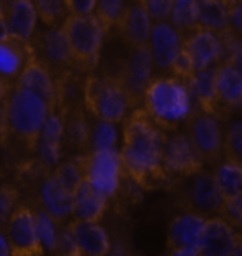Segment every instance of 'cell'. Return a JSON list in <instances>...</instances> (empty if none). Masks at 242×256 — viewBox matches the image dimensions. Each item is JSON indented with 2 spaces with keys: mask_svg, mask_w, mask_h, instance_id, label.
Returning a JSON list of instances; mask_svg holds the SVG:
<instances>
[{
  "mask_svg": "<svg viewBox=\"0 0 242 256\" xmlns=\"http://www.w3.org/2000/svg\"><path fill=\"white\" fill-rule=\"evenodd\" d=\"M224 44V61L234 64L240 71H242V36L228 30L221 34Z\"/></svg>",
  "mask_w": 242,
  "mask_h": 256,
  "instance_id": "obj_38",
  "label": "cell"
},
{
  "mask_svg": "<svg viewBox=\"0 0 242 256\" xmlns=\"http://www.w3.org/2000/svg\"><path fill=\"white\" fill-rule=\"evenodd\" d=\"M118 138H119V132H118L116 124L94 118L90 152L116 149Z\"/></svg>",
  "mask_w": 242,
  "mask_h": 256,
  "instance_id": "obj_32",
  "label": "cell"
},
{
  "mask_svg": "<svg viewBox=\"0 0 242 256\" xmlns=\"http://www.w3.org/2000/svg\"><path fill=\"white\" fill-rule=\"evenodd\" d=\"M228 23L232 33L242 36V2H226Z\"/></svg>",
  "mask_w": 242,
  "mask_h": 256,
  "instance_id": "obj_45",
  "label": "cell"
},
{
  "mask_svg": "<svg viewBox=\"0 0 242 256\" xmlns=\"http://www.w3.org/2000/svg\"><path fill=\"white\" fill-rule=\"evenodd\" d=\"M214 176L226 198L242 192V164L224 160L216 167Z\"/></svg>",
  "mask_w": 242,
  "mask_h": 256,
  "instance_id": "obj_30",
  "label": "cell"
},
{
  "mask_svg": "<svg viewBox=\"0 0 242 256\" xmlns=\"http://www.w3.org/2000/svg\"><path fill=\"white\" fill-rule=\"evenodd\" d=\"M217 90L221 106H242V71L231 62L217 66Z\"/></svg>",
  "mask_w": 242,
  "mask_h": 256,
  "instance_id": "obj_26",
  "label": "cell"
},
{
  "mask_svg": "<svg viewBox=\"0 0 242 256\" xmlns=\"http://www.w3.org/2000/svg\"><path fill=\"white\" fill-rule=\"evenodd\" d=\"M153 24L154 23L142 2H130L119 33L122 34L124 40L130 46V48L148 47Z\"/></svg>",
  "mask_w": 242,
  "mask_h": 256,
  "instance_id": "obj_21",
  "label": "cell"
},
{
  "mask_svg": "<svg viewBox=\"0 0 242 256\" xmlns=\"http://www.w3.org/2000/svg\"><path fill=\"white\" fill-rule=\"evenodd\" d=\"M142 3L153 20V23L170 22L174 2H172V0H142Z\"/></svg>",
  "mask_w": 242,
  "mask_h": 256,
  "instance_id": "obj_42",
  "label": "cell"
},
{
  "mask_svg": "<svg viewBox=\"0 0 242 256\" xmlns=\"http://www.w3.org/2000/svg\"><path fill=\"white\" fill-rule=\"evenodd\" d=\"M0 256H12V246L8 244L6 234L3 231L0 234Z\"/></svg>",
  "mask_w": 242,
  "mask_h": 256,
  "instance_id": "obj_46",
  "label": "cell"
},
{
  "mask_svg": "<svg viewBox=\"0 0 242 256\" xmlns=\"http://www.w3.org/2000/svg\"><path fill=\"white\" fill-rule=\"evenodd\" d=\"M17 202H18V191L14 186L3 182L2 190H0V221H2V228L8 224L10 215L14 212Z\"/></svg>",
  "mask_w": 242,
  "mask_h": 256,
  "instance_id": "obj_40",
  "label": "cell"
},
{
  "mask_svg": "<svg viewBox=\"0 0 242 256\" xmlns=\"http://www.w3.org/2000/svg\"><path fill=\"white\" fill-rule=\"evenodd\" d=\"M37 58V51L32 42L8 37L0 42V72L2 81L14 86L18 76L27 66Z\"/></svg>",
  "mask_w": 242,
  "mask_h": 256,
  "instance_id": "obj_16",
  "label": "cell"
},
{
  "mask_svg": "<svg viewBox=\"0 0 242 256\" xmlns=\"http://www.w3.org/2000/svg\"><path fill=\"white\" fill-rule=\"evenodd\" d=\"M129 3L128 2H120V0H102L98 2V6L95 10V14L100 18V22L104 26L106 34L110 30H120V26L124 23L126 10H128Z\"/></svg>",
  "mask_w": 242,
  "mask_h": 256,
  "instance_id": "obj_31",
  "label": "cell"
},
{
  "mask_svg": "<svg viewBox=\"0 0 242 256\" xmlns=\"http://www.w3.org/2000/svg\"><path fill=\"white\" fill-rule=\"evenodd\" d=\"M64 115L66 119V140L76 150L90 149L91 144L92 124L90 114L85 106H78L68 110Z\"/></svg>",
  "mask_w": 242,
  "mask_h": 256,
  "instance_id": "obj_27",
  "label": "cell"
},
{
  "mask_svg": "<svg viewBox=\"0 0 242 256\" xmlns=\"http://www.w3.org/2000/svg\"><path fill=\"white\" fill-rule=\"evenodd\" d=\"M198 14L200 8L198 2L196 0H176L173 12L170 16V23L173 24L176 30L187 37L198 27Z\"/></svg>",
  "mask_w": 242,
  "mask_h": 256,
  "instance_id": "obj_29",
  "label": "cell"
},
{
  "mask_svg": "<svg viewBox=\"0 0 242 256\" xmlns=\"http://www.w3.org/2000/svg\"><path fill=\"white\" fill-rule=\"evenodd\" d=\"M37 18L38 14L34 2L12 0L0 3V22L6 23L10 37L23 42H32Z\"/></svg>",
  "mask_w": 242,
  "mask_h": 256,
  "instance_id": "obj_17",
  "label": "cell"
},
{
  "mask_svg": "<svg viewBox=\"0 0 242 256\" xmlns=\"http://www.w3.org/2000/svg\"><path fill=\"white\" fill-rule=\"evenodd\" d=\"M188 178L190 180L184 192L187 211L200 214L206 218L207 215H220L226 197L218 187L214 173L202 170Z\"/></svg>",
  "mask_w": 242,
  "mask_h": 256,
  "instance_id": "obj_11",
  "label": "cell"
},
{
  "mask_svg": "<svg viewBox=\"0 0 242 256\" xmlns=\"http://www.w3.org/2000/svg\"><path fill=\"white\" fill-rule=\"evenodd\" d=\"M192 96L200 110L220 116V98L217 90V66L198 71L188 80Z\"/></svg>",
  "mask_w": 242,
  "mask_h": 256,
  "instance_id": "obj_24",
  "label": "cell"
},
{
  "mask_svg": "<svg viewBox=\"0 0 242 256\" xmlns=\"http://www.w3.org/2000/svg\"><path fill=\"white\" fill-rule=\"evenodd\" d=\"M67 36L71 54L72 70L81 74H92L98 66L100 48L106 32L96 14L92 16H68L61 26Z\"/></svg>",
  "mask_w": 242,
  "mask_h": 256,
  "instance_id": "obj_5",
  "label": "cell"
},
{
  "mask_svg": "<svg viewBox=\"0 0 242 256\" xmlns=\"http://www.w3.org/2000/svg\"><path fill=\"white\" fill-rule=\"evenodd\" d=\"M154 61L152 57L149 47H139L132 48L129 58L126 60L125 66L122 70L119 80L122 81L132 106L138 109V105L142 104L144 94L148 91L153 78Z\"/></svg>",
  "mask_w": 242,
  "mask_h": 256,
  "instance_id": "obj_10",
  "label": "cell"
},
{
  "mask_svg": "<svg viewBox=\"0 0 242 256\" xmlns=\"http://www.w3.org/2000/svg\"><path fill=\"white\" fill-rule=\"evenodd\" d=\"M220 216L234 228H242V192L226 197L221 206Z\"/></svg>",
  "mask_w": 242,
  "mask_h": 256,
  "instance_id": "obj_41",
  "label": "cell"
},
{
  "mask_svg": "<svg viewBox=\"0 0 242 256\" xmlns=\"http://www.w3.org/2000/svg\"><path fill=\"white\" fill-rule=\"evenodd\" d=\"M98 6L96 0H67V8L70 16H92Z\"/></svg>",
  "mask_w": 242,
  "mask_h": 256,
  "instance_id": "obj_43",
  "label": "cell"
},
{
  "mask_svg": "<svg viewBox=\"0 0 242 256\" xmlns=\"http://www.w3.org/2000/svg\"><path fill=\"white\" fill-rule=\"evenodd\" d=\"M206 160L187 132L167 136L163 167L170 177H192L204 168Z\"/></svg>",
  "mask_w": 242,
  "mask_h": 256,
  "instance_id": "obj_7",
  "label": "cell"
},
{
  "mask_svg": "<svg viewBox=\"0 0 242 256\" xmlns=\"http://www.w3.org/2000/svg\"><path fill=\"white\" fill-rule=\"evenodd\" d=\"M78 158L84 168L85 180L108 198L115 197L120 188L122 177L126 176L120 150L88 152L86 154H80Z\"/></svg>",
  "mask_w": 242,
  "mask_h": 256,
  "instance_id": "obj_6",
  "label": "cell"
},
{
  "mask_svg": "<svg viewBox=\"0 0 242 256\" xmlns=\"http://www.w3.org/2000/svg\"><path fill=\"white\" fill-rule=\"evenodd\" d=\"M236 245V232L234 226L221 216H211L207 220L201 238V256H232Z\"/></svg>",
  "mask_w": 242,
  "mask_h": 256,
  "instance_id": "obj_20",
  "label": "cell"
},
{
  "mask_svg": "<svg viewBox=\"0 0 242 256\" xmlns=\"http://www.w3.org/2000/svg\"><path fill=\"white\" fill-rule=\"evenodd\" d=\"M84 105L91 116L115 124L126 120L128 110L134 109L119 76L94 72L85 78Z\"/></svg>",
  "mask_w": 242,
  "mask_h": 256,
  "instance_id": "obj_4",
  "label": "cell"
},
{
  "mask_svg": "<svg viewBox=\"0 0 242 256\" xmlns=\"http://www.w3.org/2000/svg\"><path fill=\"white\" fill-rule=\"evenodd\" d=\"M168 256H201V255L197 249L183 248V249H173V250H170V255Z\"/></svg>",
  "mask_w": 242,
  "mask_h": 256,
  "instance_id": "obj_47",
  "label": "cell"
},
{
  "mask_svg": "<svg viewBox=\"0 0 242 256\" xmlns=\"http://www.w3.org/2000/svg\"><path fill=\"white\" fill-rule=\"evenodd\" d=\"M194 74H196V71H194V66H192V61H190V57L187 56L186 50H183L180 57L177 58L176 64L173 66V70H172L170 75H174L177 78L188 81Z\"/></svg>",
  "mask_w": 242,
  "mask_h": 256,
  "instance_id": "obj_44",
  "label": "cell"
},
{
  "mask_svg": "<svg viewBox=\"0 0 242 256\" xmlns=\"http://www.w3.org/2000/svg\"><path fill=\"white\" fill-rule=\"evenodd\" d=\"M0 100V109L8 118V134L36 152L44 124L51 114L48 105L34 92L18 86H12L8 95Z\"/></svg>",
  "mask_w": 242,
  "mask_h": 256,
  "instance_id": "obj_3",
  "label": "cell"
},
{
  "mask_svg": "<svg viewBox=\"0 0 242 256\" xmlns=\"http://www.w3.org/2000/svg\"><path fill=\"white\" fill-rule=\"evenodd\" d=\"M187 133L200 150L201 156L204 157L208 164H220L224 157V143L226 133L220 122V118L197 110L188 120Z\"/></svg>",
  "mask_w": 242,
  "mask_h": 256,
  "instance_id": "obj_9",
  "label": "cell"
},
{
  "mask_svg": "<svg viewBox=\"0 0 242 256\" xmlns=\"http://www.w3.org/2000/svg\"><path fill=\"white\" fill-rule=\"evenodd\" d=\"M14 86L34 92L48 105L51 112L57 110V80L50 68L38 58L27 66Z\"/></svg>",
  "mask_w": 242,
  "mask_h": 256,
  "instance_id": "obj_19",
  "label": "cell"
},
{
  "mask_svg": "<svg viewBox=\"0 0 242 256\" xmlns=\"http://www.w3.org/2000/svg\"><path fill=\"white\" fill-rule=\"evenodd\" d=\"M148 47L154 61V66L172 72L177 58L184 50V37L170 22L154 23Z\"/></svg>",
  "mask_w": 242,
  "mask_h": 256,
  "instance_id": "obj_15",
  "label": "cell"
},
{
  "mask_svg": "<svg viewBox=\"0 0 242 256\" xmlns=\"http://www.w3.org/2000/svg\"><path fill=\"white\" fill-rule=\"evenodd\" d=\"M198 8H200V14H198L200 28H206L217 34H222L230 30L226 2L202 0L198 2Z\"/></svg>",
  "mask_w": 242,
  "mask_h": 256,
  "instance_id": "obj_28",
  "label": "cell"
},
{
  "mask_svg": "<svg viewBox=\"0 0 242 256\" xmlns=\"http://www.w3.org/2000/svg\"><path fill=\"white\" fill-rule=\"evenodd\" d=\"M184 50L190 57L196 72L218 66L224 61V44L221 34L206 28H197L184 37Z\"/></svg>",
  "mask_w": 242,
  "mask_h": 256,
  "instance_id": "obj_12",
  "label": "cell"
},
{
  "mask_svg": "<svg viewBox=\"0 0 242 256\" xmlns=\"http://www.w3.org/2000/svg\"><path fill=\"white\" fill-rule=\"evenodd\" d=\"M232 256H242V234H236V245Z\"/></svg>",
  "mask_w": 242,
  "mask_h": 256,
  "instance_id": "obj_48",
  "label": "cell"
},
{
  "mask_svg": "<svg viewBox=\"0 0 242 256\" xmlns=\"http://www.w3.org/2000/svg\"><path fill=\"white\" fill-rule=\"evenodd\" d=\"M36 221H37V232L42 240V248L46 252L56 255L58 245L60 225L42 208L36 210Z\"/></svg>",
  "mask_w": 242,
  "mask_h": 256,
  "instance_id": "obj_34",
  "label": "cell"
},
{
  "mask_svg": "<svg viewBox=\"0 0 242 256\" xmlns=\"http://www.w3.org/2000/svg\"><path fill=\"white\" fill-rule=\"evenodd\" d=\"M57 110L66 114L68 110L84 105L85 80H81V72L70 68L57 78Z\"/></svg>",
  "mask_w": 242,
  "mask_h": 256,
  "instance_id": "obj_25",
  "label": "cell"
},
{
  "mask_svg": "<svg viewBox=\"0 0 242 256\" xmlns=\"http://www.w3.org/2000/svg\"><path fill=\"white\" fill-rule=\"evenodd\" d=\"M52 173L56 174V177L67 188L74 191V192L80 187V184L85 180L84 168L82 166H81V162H80L78 156L71 158V160H67V162H62Z\"/></svg>",
  "mask_w": 242,
  "mask_h": 256,
  "instance_id": "obj_35",
  "label": "cell"
},
{
  "mask_svg": "<svg viewBox=\"0 0 242 256\" xmlns=\"http://www.w3.org/2000/svg\"><path fill=\"white\" fill-rule=\"evenodd\" d=\"M207 220L208 218L192 211L174 216L167 230V246L170 250L183 248L198 250Z\"/></svg>",
  "mask_w": 242,
  "mask_h": 256,
  "instance_id": "obj_18",
  "label": "cell"
},
{
  "mask_svg": "<svg viewBox=\"0 0 242 256\" xmlns=\"http://www.w3.org/2000/svg\"><path fill=\"white\" fill-rule=\"evenodd\" d=\"M34 4L38 18L50 28L62 26L70 16L67 0H36Z\"/></svg>",
  "mask_w": 242,
  "mask_h": 256,
  "instance_id": "obj_33",
  "label": "cell"
},
{
  "mask_svg": "<svg viewBox=\"0 0 242 256\" xmlns=\"http://www.w3.org/2000/svg\"><path fill=\"white\" fill-rule=\"evenodd\" d=\"M38 198L42 210L58 225L67 224L70 216H74V191L67 188L52 172L44 174Z\"/></svg>",
  "mask_w": 242,
  "mask_h": 256,
  "instance_id": "obj_14",
  "label": "cell"
},
{
  "mask_svg": "<svg viewBox=\"0 0 242 256\" xmlns=\"http://www.w3.org/2000/svg\"><path fill=\"white\" fill-rule=\"evenodd\" d=\"M70 225L76 234L84 256H108L112 244L106 230L100 222H84L71 220Z\"/></svg>",
  "mask_w": 242,
  "mask_h": 256,
  "instance_id": "obj_23",
  "label": "cell"
},
{
  "mask_svg": "<svg viewBox=\"0 0 242 256\" xmlns=\"http://www.w3.org/2000/svg\"><path fill=\"white\" fill-rule=\"evenodd\" d=\"M166 139V132L143 108L134 109L126 118L120 157L126 177L142 190H159L168 180L163 167Z\"/></svg>",
  "mask_w": 242,
  "mask_h": 256,
  "instance_id": "obj_1",
  "label": "cell"
},
{
  "mask_svg": "<svg viewBox=\"0 0 242 256\" xmlns=\"http://www.w3.org/2000/svg\"><path fill=\"white\" fill-rule=\"evenodd\" d=\"M224 160L242 164V120H235L226 129Z\"/></svg>",
  "mask_w": 242,
  "mask_h": 256,
  "instance_id": "obj_37",
  "label": "cell"
},
{
  "mask_svg": "<svg viewBox=\"0 0 242 256\" xmlns=\"http://www.w3.org/2000/svg\"><path fill=\"white\" fill-rule=\"evenodd\" d=\"M108 197L84 180L74 192V220L84 222H100L108 208Z\"/></svg>",
  "mask_w": 242,
  "mask_h": 256,
  "instance_id": "obj_22",
  "label": "cell"
},
{
  "mask_svg": "<svg viewBox=\"0 0 242 256\" xmlns=\"http://www.w3.org/2000/svg\"><path fill=\"white\" fill-rule=\"evenodd\" d=\"M57 256H84L81 246L76 240V236L70 222L60 225L58 245H57Z\"/></svg>",
  "mask_w": 242,
  "mask_h": 256,
  "instance_id": "obj_39",
  "label": "cell"
},
{
  "mask_svg": "<svg viewBox=\"0 0 242 256\" xmlns=\"http://www.w3.org/2000/svg\"><path fill=\"white\" fill-rule=\"evenodd\" d=\"M40 140L56 146H62L66 140V119L60 110L51 112L50 116L47 118L42 130Z\"/></svg>",
  "mask_w": 242,
  "mask_h": 256,
  "instance_id": "obj_36",
  "label": "cell"
},
{
  "mask_svg": "<svg viewBox=\"0 0 242 256\" xmlns=\"http://www.w3.org/2000/svg\"><path fill=\"white\" fill-rule=\"evenodd\" d=\"M33 46L37 51V57L51 70L57 78L60 74L72 68L71 47L62 27H51L50 30L34 38Z\"/></svg>",
  "mask_w": 242,
  "mask_h": 256,
  "instance_id": "obj_13",
  "label": "cell"
},
{
  "mask_svg": "<svg viewBox=\"0 0 242 256\" xmlns=\"http://www.w3.org/2000/svg\"><path fill=\"white\" fill-rule=\"evenodd\" d=\"M2 231L6 234L12 246V256H42L44 248L37 232L36 211L18 206L10 215Z\"/></svg>",
  "mask_w": 242,
  "mask_h": 256,
  "instance_id": "obj_8",
  "label": "cell"
},
{
  "mask_svg": "<svg viewBox=\"0 0 242 256\" xmlns=\"http://www.w3.org/2000/svg\"><path fill=\"white\" fill-rule=\"evenodd\" d=\"M188 81L174 75L156 76L143 98V109L154 124L164 132H174L183 124H188L196 110Z\"/></svg>",
  "mask_w": 242,
  "mask_h": 256,
  "instance_id": "obj_2",
  "label": "cell"
}]
</instances>
